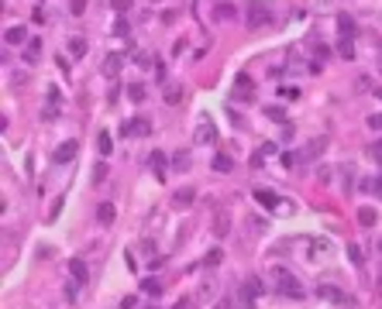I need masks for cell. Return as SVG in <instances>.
Instances as JSON below:
<instances>
[{
    "label": "cell",
    "mask_w": 382,
    "mask_h": 309,
    "mask_svg": "<svg viewBox=\"0 0 382 309\" xmlns=\"http://www.w3.org/2000/svg\"><path fill=\"white\" fill-rule=\"evenodd\" d=\"M272 285H276L279 296H286V299H303V285L296 282V275L286 272V268H272Z\"/></svg>",
    "instance_id": "1"
},
{
    "label": "cell",
    "mask_w": 382,
    "mask_h": 309,
    "mask_svg": "<svg viewBox=\"0 0 382 309\" xmlns=\"http://www.w3.org/2000/svg\"><path fill=\"white\" fill-rule=\"evenodd\" d=\"M193 141H197V145H214V141H217V127H214V120H210L207 114H200L197 131H193Z\"/></svg>",
    "instance_id": "2"
},
{
    "label": "cell",
    "mask_w": 382,
    "mask_h": 309,
    "mask_svg": "<svg viewBox=\"0 0 382 309\" xmlns=\"http://www.w3.org/2000/svg\"><path fill=\"white\" fill-rule=\"evenodd\" d=\"M317 299H320V302H334V306H348V302H351V296H345V292L337 285H331V282H320V285H317Z\"/></svg>",
    "instance_id": "3"
},
{
    "label": "cell",
    "mask_w": 382,
    "mask_h": 309,
    "mask_svg": "<svg viewBox=\"0 0 382 309\" xmlns=\"http://www.w3.org/2000/svg\"><path fill=\"white\" fill-rule=\"evenodd\" d=\"M269 7H265V0H248V28H265L269 24Z\"/></svg>",
    "instance_id": "4"
},
{
    "label": "cell",
    "mask_w": 382,
    "mask_h": 309,
    "mask_svg": "<svg viewBox=\"0 0 382 309\" xmlns=\"http://www.w3.org/2000/svg\"><path fill=\"white\" fill-rule=\"evenodd\" d=\"M121 134L124 137H148L151 124L145 120V117H135V120H124V124H121Z\"/></svg>",
    "instance_id": "5"
},
{
    "label": "cell",
    "mask_w": 382,
    "mask_h": 309,
    "mask_svg": "<svg viewBox=\"0 0 382 309\" xmlns=\"http://www.w3.org/2000/svg\"><path fill=\"white\" fill-rule=\"evenodd\" d=\"M234 96H241V100H252L255 96V86H252V76L241 72L238 79H234Z\"/></svg>",
    "instance_id": "6"
},
{
    "label": "cell",
    "mask_w": 382,
    "mask_h": 309,
    "mask_svg": "<svg viewBox=\"0 0 382 309\" xmlns=\"http://www.w3.org/2000/svg\"><path fill=\"white\" fill-rule=\"evenodd\" d=\"M4 42H7V45H28V28H21V24H11V28L4 31Z\"/></svg>",
    "instance_id": "7"
},
{
    "label": "cell",
    "mask_w": 382,
    "mask_h": 309,
    "mask_svg": "<svg viewBox=\"0 0 382 309\" xmlns=\"http://www.w3.org/2000/svg\"><path fill=\"white\" fill-rule=\"evenodd\" d=\"M255 199L265 206V210H276V206H282V199H279L272 189H255Z\"/></svg>",
    "instance_id": "8"
},
{
    "label": "cell",
    "mask_w": 382,
    "mask_h": 309,
    "mask_svg": "<svg viewBox=\"0 0 382 309\" xmlns=\"http://www.w3.org/2000/svg\"><path fill=\"white\" fill-rule=\"evenodd\" d=\"M114 217H117V210H114V203H100L97 206V220H100V223H104V227H110V223H114Z\"/></svg>",
    "instance_id": "9"
},
{
    "label": "cell",
    "mask_w": 382,
    "mask_h": 309,
    "mask_svg": "<svg viewBox=\"0 0 382 309\" xmlns=\"http://www.w3.org/2000/svg\"><path fill=\"white\" fill-rule=\"evenodd\" d=\"M69 158H76V141H66L55 148V165H66Z\"/></svg>",
    "instance_id": "10"
},
{
    "label": "cell",
    "mask_w": 382,
    "mask_h": 309,
    "mask_svg": "<svg viewBox=\"0 0 382 309\" xmlns=\"http://www.w3.org/2000/svg\"><path fill=\"white\" fill-rule=\"evenodd\" d=\"M193 199H197V189H179L173 196V206L176 210H186V206H193Z\"/></svg>",
    "instance_id": "11"
},
{
    "label": "cell",
    "mask_w": 382,
    "mask_h": 309,
    "mask_svg": "<svg viewBox=\"0 0 382 309\" xmlns=\"http://www.w3.org/2000/svg\"><path fill=\"white\" fill-rule=\"evenodd\" d=\"M66 48H69V55H72V58H83V55H86V38H83V34H72Z\"/></svg>",
    "instance_id": "12"
},
{
    "label": "cell",
    "mask_w": 382,
    "mask_h": 309,
    "mask_svg": "<svg viewBox=\"0 0 382 309\" xmlns=\"http://www.w3.org/2000/svg\"><path fill=\"white\" fill-rule=\"evenodd\" d=\"M38 58H42V42H38V38H31V42H28V48H24V62H28V66H35Z\"/></svg>",
    "instance_id": "13"
},
{
    "label": "cell",
    "mask_w": 382,
    "mask_h": 309,
    "mask_svg": "<svg viewBox=\"0 0 382 309\" xmlns=\"http://www.w3.org/2000/svg\"><path fill=\"white\" fill-rule=\"evenodd\" d=\"M148 165H151V172H155L159 179H162V175H165V155H162V151H159V148H155V151H151V155H148Z\"/></svg>",
    "instance_id": "14"
},
{
    "label": "cell",
    "mask_w": 382,
    "mask_h": 309,
    "mask_svg": "<svg viewBox=\"0 0 382 309\" xmlns=\"http://www.w3.org/2000/svg\"><path fill=\"white\" fill-rule=\"evenodd\" d=\"M69 275H72V282H80V285L90 278V275H86V264H83L80 258H72V261H69Z\"/></svg>",
    "instance_id": "15"
},
{
    "label": "cell",
    "mask_w": 382,
    "mask_h": 309,
    "mask_svg": "<svg viewBox=\"0 0 382 309\" xmlns=\"http://www.w3.org/2000/svg\"><path fill=\"white\" fill-rule=\"evenodd\" d=\"M165 103H183V86L179 83H165Z\"/></svg>",
    "instance_id": "16"
},
{
    "label": "cell",
    "mask_w": 382,
    "mask_h": 309,
    "mask_svg": "<svg viewBox=\"0 0 382 309\" xmlns=\"http://www.w3.org/2000/svg\"><path fill=\"white\" fill-rule=\"evenodd\" d=\"M258 292H262V282H258V278H248V282H244V289H241V299H244V302H252Z\"/></svg>",
    "instance_id": "17"
},
{
    "label": "cell",
    "mask_w": 382,
    "mask_h": 309,
    "mask_svg": "<svg viewBox=\"0 0 382 309\" xmlns=\"http://www.w3.org/2000/svg\"><path fill=\"white\" fill-rule=\"evenodd\" d=\"M375 220H379V210H372V206H361V210H358V223H361V227H372Z\"/></svg>",
    "instance_id": "18"
},
{
    "label": "cell",
    "mask_w": 382,
    "mask_h": 309,
    "mask_svg": "<svg viewBox=\"0 0 382 309\" xmlns=\"http://www.w3.org/2000/svg\"><path fill=\"white\" fill-rule=\"evenodd\" d=\"M117 72H121V55H107V58H104V76H110V79H114Z\"/></svg>",
    "instance_id": "19"
},
{
    "label": "cell",
    "mask_w": 382,
    "mask_h": 309,
    "mask_svg": "<svg viewBox=\"0 0 382 309\" xmlns=\"http://www.w3.org/2000/svg\"><path fill=\"white\" fill-rule=\"evenodd\" d=\"M97 151H100V155H110V151H114V141H110V134H107V131H100V134H97Z\"/></svg>",
    "instance_id": "20"
},
{
    "label": "cell",
    "mask_w": 382,
    "mask_h": 309,
    "mask_svg": "<svg viewBox=\"0 0 382 309\" xmlns=\"http://www.w3.org/2000/svg\"><path fill=\"white\" fill-rule=\"evenodd\" d=\"M234 169V158L231 155H217V158H214V172H220V175H224V172H231Z\"/></svg>",
    "instance_id": "21"
},
{
    "label": "cell",
    "mask_w": 382,
    "mask_h": 309,
    "mask_svg": "<svg viewBox=\"0 0 382 309\" xmlns=\"http://www.w3.org/2000/svg\"><path fill=\"white\" fill-rule=\"evenodd\" d=\"M324 148H327V137H317V141H310V148L303 151V155H307V158H317Z\"/></svg>",
    "instance_id": "22"
},
{
    "label": "cell",
    "mask_w": 382,
    "mask_h": 309,
    "mask_svg": "<svg viewBox=\"0 0 382 309\" xmlns=\"http://www.w3.org/2000/svg\"><path fill=\"white\" fill-rule=\"evenodd\" d=\"M337 52H341V58H355V42H351V38H341V42H337Z\"/></svg>",
    "instance_id": "23"
},
{
    "label": "cell",
    "mask_w": 382,
    "mask_h": 309,
    "mask_svg": "<svg viewBox=\"0 0 382 309\" xmlns=\"http://www.w3.org/2000/svg\"><path fill=\"white\" fill-rule=\"evenodd\" d=\"M337 28H341V34H345V38H351V34H355V21H351L348 14H341V17H337Z\"/></svg>",
    "instance_id": "24"
},
{
    "label": "cell",
    "mask_w": 382,
    "mask_h": 309,
    "mask_svg": "<svg viewBox=\"0 0 382 309\" xmlns=\"http://www.w3.org/2000/svg\"><path fill=\"white\" fill-rule=\"evenodd\" d=\"M173 169H176V172H186V169H189V155H186V151H176V155H173Z\"/></svg>",
    "instance_id": "25"
},
{
    "label": "cell",
    "mask_w": 382,
    "mask_h": 309,
    "mask_svg": "<svg viewBox=\"0 0 382 309\" xmlns=\"http://www.w3.org/2000/svg\"><path fill=\"white\" fill-rule=\"evenodd\" d=\"M227 230H231V220H227V213H220L217 223H214V234H217V237H224Z\"/></svg>",
    "instance_id": "26"
},
{
    "label": "cell",
    "mask_w": 382,
    "mask_h": 309,
    "mask_svg": "<svg viewBox=\"0 0 382 309\" xmlns=\"http://www.w3.org/2000/svg\"><path fill=\"white\" fill-rule=\"evenodd\" d=\"M141 289H145L148 296H159V292H162V285H159L155 278H145V282H141Z\"/></svg>",
    "instance_id": "27"
},
{
    "label": "cell",
    "mask_w": 382,
    "mask_h": 309,
    "mask_svg": "<svg viewBox=\"0 0 382 309\" xmlns=\"http://www.w3.org/2000/svg\"><path fill=\"white\" fill-rule=\"evenodd\" d=\"M269 117H272L276 124H286V110H282V107H269Z\"/></svg>",
    "instance_id": "28"
},
{
    "label": "cell",
    "mask_w": 382,
    "mask_h": 309,
    "mask_svg": "<svg viewBox=\"0 0 382 309\" xmlns=\"http://www.w3.org/2000/svg\"><path fill=\"white\" fill-rule=\"evenodd\" d=\"M83 11H86V0H69V14H72V17H80Z\"/></svg>",
    "instance_id": "29"
},
{
    "label": "cell",
    "mask_w": 382,
    "mask_h": 309,
    "mask_svg": "<svg viewBox=\"0 0 382 309\" xmlns=\"http://www.w3.org/2000/svg\"><path fill=\"white\" fill-rule=\"evenodd\" d=\"M234 14H238V11H234L231 4H217V17H224V21H227V17H234Z\"/></svg>",
    "instance_id": "30"
},
{
    "label": "cell",
    "mask_w": 382,
    "mask_h": 309,
    "mask_svg": "<svg viewBox=\"0 0 382 309\" xmlns=\"http://www.w3.org/2000/svg\"><path fill=\"white\" fill-rule=\"evenodd\" d=\"M365 124H369V131H382V114H369Z\"/></svg>",
    "instance_id": "31"
},
{
    "label": "cell",
    "mask_w": 382,
    "mask_h": 309,
    "mask_svg": "<svg viewBox=\"0 0 382 309\" xmlns=\"http://www.w3.org/2000/svg\"><path fill=\"white\" fill-rule=\"evenodd\" d=\"M220 258H224V254H220L217 248H214V251L207 254V268H217V264H220Z\"/></svg>",
    "instance_id": "32"
},
{
    "label": "cell",
    "mask_w": 382,
    "mask_h": 309,
    "mask_svg": "<svg viewBox=\"0 0 382 309\" xmlns=\"http://www.w3.org/2000/svg\"><path fill=\"white\" fill-rule=\"evenodd\" d=\"M348 258L355 264H361V251H358V244H348Z\"/></svg>",
    "instance_id": "33"
},
{
    "label": "cell",
    "mask_w": 382,
    "mask_h": 309,
    "mask_svg": "<svg viewBox=\"0 0 382 309\" xmlns=\"http://www.w3.org/2000/svg\"><path fill=\"white\" fill-rule=\"evenodd\" d=\"M127 93H131V100H135V103H141V100H145V90H141L138 83H135V86H131Z\"/></svg>",
    "instance_id": "34"
},
{
    "label": "cell",
    "mask_w": 382,
    "mask_h": 309,
    "mask_svg": "<svg viewBox=\"0 0 382 309\" xmlns=\"http://www.w3.org/2000/svg\"><path fill=\"white\" fill-rule=\"evenodd\" d=\"M262 161H265V151L258 148V151H255V155H252V169H262Z\"/></svg>",
    "instance_id": "35"
},
{
    "label": "cell",
    "mask_w": 382,
    "mask_h": 309,
    "mask_svg": "<svg viewBox=\"0 0 382 309\" xmlns=\"http://www.w3.org/2000/svg\"><path fill=\"white\" fill-rule=\"evenodd\" d=\"M59 213H62V196H59L55 203H52V210H48V220H55V217H59Z\"/></svg>",
    "instance_id": "36"
},
{
    "label": "cell",
    "mask_w": 382,
    "mask_h": 309,
    "mask_svg": "<svg viewBox=\"0 0 382 309\" xmlns=\"http://www.w3.org/2000/svg\"><path fill=\"white\" fill-rule=\"evenodd\" d=\"M114 11L117 14H127V11H131V0H114Z\"/></svg>",
    "instance_id": "37"
},
{
    "label": "cell",
    "mask_w": 382,
    "mask_h": 309,
    "mask_svg": "<svg viewBox=\"0 0 382 309\" xmlns=\"http://www.w3.org/2000/svg\"><path fill=\"white\" fill-rule=\"evenodd\" d=\"M300 158H307V155H293V151H290V155H282V165H290V169H293Z\"/></svg>",
    "instance_id": "38"
},
{
    "label": "cell",
    "mask_w": 382,
    "mask_h": 309,
    "mask_svg": "<svg viewBox=\"0 0 382 309\" xmlns=\"http://www.w3.org/2000/svg\"><path fill=\"white\" fill-rule=\"evenodd\" d=\"M114 34H121V38L127 34V21H124V17H117V24H114Z\"/></svg>",
    "instance_id": "39"
},
{
    "label": "cell",
    "mask_w": 382,
    "mask_h": 309,
    "mask_svg": "<svg viewBox=\"0 0 382 309\" xmlns=\"http://www.w3.org/2000/svg\"><path fill=\"white\" fill-rule=\"evenodd\" d=\"M279 93H282L286 100H296V96H300V90H296V86H293V90H290V86H282V90H279Z\"/></svg>",
    "instance_id": "40"
},
{
    "label": "cell",
    "mask_w": 382,
    "mask_h": 309,
    "mask_svg": "<svg viewBox=\"0 0 382 309\" xmlns=\"http://www.w3.org/2000/svg\"><path fill=\"white\" fill-rule=\"evenodd\" d=\"M173 309H197V302H193V299H179Z\"/></svg>",
    "instance_id": "41"
},
{
    "label": "cell",
    "mask_w": 382,
    "mask_h": 309,
    "mask_svg": "<svg viewBox=\"0 0 382 309\" xmlns=\"http://www.w3.org/2000/svg\"><path fill=\"white\" fill-rule=\"evenodd\" d=\"M104 175H107V165H104V161H100V165H97V169H93V179H97V182H100V179H104Z\"/></svg>",
    "instance_id": "42"
},
{
    "label": "cell",
    "mask_w": 382,
    "mask_h": 309,
    "mask_svg": "<svg viewBox=\"0 0 382 309\" xmlns=\"http://www.w3.org/2000/svg\"><path fill=\"white\" fill-rule=\"evenodd\" d=\"M375 96H379V100H382V86H379V90H375Z\"/></svg>",
    "instance_id": "43"
},
{
    "label": "cell",
    "mask_w": 382,
    "mask_h": 309,
    "mask_svg": "<svg viewBox=\"0 0 382 309\" xmlns=\"http://www.w3.org/2000/svg\"><path fill=\"white\" fill-rule=\"evenodd\" d=\"M379 254H382V240H379Z\"/></svg>",
    "instance_id": "44"
}]
</instances>
